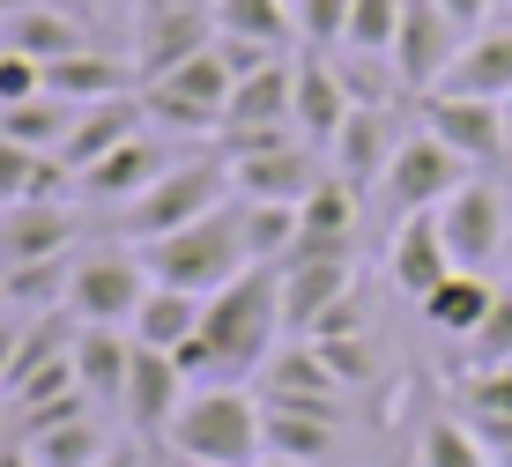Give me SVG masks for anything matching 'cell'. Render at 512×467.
<instances>
[{
  "label": "cell",
  "mask_w": 512,
  "mask_h": 467,
  "mask_svg": "<svg viewBox=\"0 0 512 467\" xmlns=\"http://www.w3.org/2000/svg\"><path fill=\"white\" fill-rule=\"evenodd\" d=\"M364 327H372V304H364V290H349V297L334 304V312H327L305 341H342V334H364Z\"/></svg>",
  "instance_id": "43"
},
{
  "label": "cell",
  "mask_w": 512,
  "mask_h": 467,
  "mask_svg": "<svg viewBox=\"0 0 512 467\" xmlns=\"http://www.w3.org/2000/svg\"><path fill=\"white\" fill-rule=\"evenodd\" d=\"M23 97H45V67L30 60V52L0 45V104H23Z\"/></svg>",
  "instance_id": "42"
},
{
  "label": "cell",
  "mask_w": 512,
  "mask_h": 467,
  "mask_svg": "<svg viewBox=\"0 0 512 467\" xmlns=\"http://www.w3.org/2000/svg\"><path fill=\"white\" fill-rule=\"evenodd\" d=\"M290 23L305 52H342L349 38V0H290Z\"/></svg>",
  "instance_id": "37"
},
{
  "label": "cell",
  "mask_w": 512,
  "mask_h": 467,
  "mask_svg": "<svg viewBox=\"0 0 512 467\" xmlns=\"http://www.w3.org/2000/svg\"><path fill=\"white\" fill-rule=\"evenodd\" d=\"M349 290H357V260H290L282 267V334L305 341Z\"/></svg>",
  "instance_id": "19"
},
{
  "label": "cell",
  "mask_w": 512,
  "mask_h": 467,
  "mask_svg": "<svg viewBox=\"0 0 512 467\" xmlns=\"http://www.w3.org/2000/svg\"><path fill=\"white\" fill-rule=\"evenodd\" d=\"M15 438V408H8V393H0V445Z\"/></svg>",
  "instance_id": "51"
},
{
  "label": "cell",
  "mask_w": 512,
  "mask_h": 467,
  "mask_svg": "<svg viewBox=\"0 0 512 467\" xmlns=\"http://www.w3.org/2000/svg\"><path fill=\"white\" fill-rule=\"evenodd\" d=\"M179 467H186V460H179Z\"/></svg>",
  "instance_id": "58"
},
{
  "label": "cell",
  "mask_w": 512,
  "mask_h": 467,
  "mask_svg": "<svg viewBox=\"0 0 512 467\" xmlns=\"http://www.w3.org/2000/svg\"><path fill=\"white\" fill-rule=\"evenodd\" d=\"M38 467H97L104 453H112V416H75V423H52L38 430V438H15Z\"/></svg>",
  "instance_id": "30"
},
{
  "label": "cell",
  "mask_w": 512,
  "mask_h": 467,
  "mask_svg": "<svg viewBox=\"0 0 512 467\" xmlns=\"http://www.w3.org/2000/svg\"><path fill=\"white\" fill-rule=\"evenodd\" d=\"M82 104H60V97H23V104H0V141H15V149L30 156H60L67 127H75Z\"/></svg>",
  "instance_id": "32"
},
{
  "label": "cell",
  "mask_w": 512,
  "mask_h": 467,
  "mask_svg": "<svg viewBox=\"0 0 512 467\" xmlns=\"http://www.w3.org/2000/svg\"><path fill=\"white\" fill-rule=\"evenodd\" d=\"M134 371V334L127 327H75V386L97 416H119Z\"/></svg>",
  "instance_id": "20"
},
{
  "label": "cell",
  "mask_w": 512,
  "mask_h": 467,
  "mask_svg": "<svg viewBox=\"0 0 512 467\" xmlns=\"http://www.w3.org/2000/svg\"><path fill=\"white\" fill-rule=\"evenodd\" d=\"M0 45L30 52L38 67H52V60H67V52H82V45H97V38H90L82 15H60V8H45V0H30V8H15L8 23H0Z\"/></svg>",
  "instance_id": "26"
},
{
  "label": "cell",
  "mask_w": 512,
  "mask_h": 467,
  "mask_svg": "<svg viewBox=\"0 0 512 467\" xmlns=\"http://www.w3.org/2000/svg\"><path fill=\"white\" fill-rule=\"evenodd\" d=\"M67 275H75V253H60V260H23V267H0V304H8V312H23V319L60 312V304H67Z\"/></svg>",
  "instance_id": "33"
},
{
  "label": "cell",
  "mask_w": 512,
  "mask_h": 467,
  "mask_svg": "<svg viewBox=\"0 0 512 467\" xmlns=\"http://www.w3.org/2000/svg\"><path fill=\"white\" fill-rule=\"evenodd\" d=\"M505 134H512V97H505Z\"/></svg>",
  "instance_id": "55"
},
{
  "label": "cell",
  "mask_w": 512,
  "mask_h": 467,
  "mask_svg": "<svg viewBox=\"0 0 512 467\" xmlns=\"http://www.w3.org/2000/svg\"><path fill=\"white\" fill-rule=\"evenodd\" d=\"M416 467H490V453L468 430V416H431L416 438Z\"/></svg>",
  "instance_id": "36"
},
{
  "label": "cell",
  "mask_w": 512,
  "mask_h": 467,
  "mask_svg": "<svg viewBox=\"0 0 512 467\" xmlns=\"http://www.w3.org/2000/svg\"><path fill=\"white\" fill-rule=\"evenodd\" d=\"M349 112H357V104H349V89H342V75H334V60H327V52H297V60H290V134L305 141V149L327 156Z\"/></svg>",
  "instance_id": "13"
},
{
  "label": "cell",
  "mask_w": 512,
  "mask_h": 467,
  "mask_svg": "<svg viewBox=\"0 0 512 467\" xmlns=\"http://www.w3.org/2000/svg\"><path fill=\"white\" fill-rule=\"evenodd\" d=\"M453 52H461V30L438 15V0H401V30H394V75L409 97H431L438 82H446V67H453Z\"/></svg>",
  "instance_id": "12"
},
{
  "label": "cell",
  "mask_w": 512,
  "mask_h": 467,
  "mask_svg": "<svg viewBox=\"0 0 512 467\" xmlns=\"http://www.w3.org/2000/svg\"><path fill=\"white\" fill-rule=\"evenodd\" d=\"M461 408H468V416H512V364L468 371V379H461Z\"/></svg>",
  "instance_id": "41"
},
{
  "label": "cell",
  "mask_w": 512,
  "mask_h": 467,
  "mask_svg": "<svg viewBox=\"0 0 512 467\" xmlns=\"http://www.w3.org/2000/svg\"><path fill=\"white\" fill-rule=\"evenodd\" d=\"M164 445L186 467H253L268 445H260V401L245 386H193L171 416Z\"/></svg>",
  "instance_id": "2"
},
{
  "label": "cell",
  "mask_w": 512,
  "mask_h": 467,
  "mask_svg": "<svg viewBox=\"0 0 512 467\" xmlns=\"http://www.w3.org/2000/svg\"><path fill=\"white\" fill-rule=\"evenodd\" d=\"M416 112H423V134H438L468 171H490V164H505V156H512L505 104H490V97H446V89H431Z\"/></svg>",
  "instance_id": "8"
},
{
  "label": "cell",
  "mask_w": 512,
  "mask_h": 467,
  "mask_svg": "<svg viewBox=\"0 0 512 467\" xmlns=\"http://www.w3.org/2000/svg\"><path fill=\"white\" fill-rule=\"evenodd\" d=\"M238 238H245V260L253 267H282L297 245V208L282 201H238Z\"/></svg>",
  "instance_id": "35"
},
{
  "label": "cell",
  "mask_w": 512,
  "mask_h": 467,
  "mask_svg": "<svg viewBox=\"0 0 512 467\" xmlns=\"http://www.w3.org/2000/svg\"><path fill=\"white\" fill-rule=\"evenodd\" d=\"M394 149H401L394 104H357V112L342 119V134H334V149H327V171L349 178V186H379L386 164H394Z\"/></svg>",
  "instance_id": "17"
},
{
  "label": "cell",
  "mask_w": 512,
  "mask_h": 467,
  "mask_svg": "<svg viewBox=\"0 0 512 467\" xmlns=\"http://www.w3.org/2000/svg\"><path fill=\"white\" fill-rule=\"evenodd\" d=\"M149 290L156 282H149V267H141L134 245H82L60 312L75 319V327H134V312H141Z\"/></svg>",
  "instance_id": "6"
},
{
  "label": "cell",
  "mask_w": 512,
  "mask_h": 467,
  "mask_svg": "<svg viewBox=\"0 0 512 467\" xmlns=\"http://www.w3.org/2000/svg\"><path fill=\"white\" fill-rule=\"evenodd\" d=\"M186 393H193L186 371L171 364L164 349H141V341H134V371H127V401H119V416H127V423L141 430V438H164Z\"/></svg>",
  "instance_id": "18"
},
{
  "label": "cell",
  "mask_w": 512,
  "mask_h": 467,
  "mask_svg": "<svg viewBox=\"0 0 512 467\" xmlns=\"http://www.w3.org/2000/svg\"><path fill=\"white\" fill-rule=\"evenodd\" d=\"M75 230H82V215L67 201H15L8 215H0V267L75 253Z\"/></svg>",
  "instance_id": "21"
},
{
  "label": "cell",
  "mask_w": 512,
  "mask_h": 467,
  "mask_svg": "<svg viewBox=\"0 0 512 467\" xmlns=\"http://www.w3.org/2000/svg\"><path fill=\"white\" fill-rule=\"evenodd\" d=\"M253 467H297V460H275V453H260V460H253Z\"/></svg>",
  "instance_id": "52"
},
{
  "label": "cell",
  "mask_w": 512,
  "mask_h": 467,
  "mask_svg": "<svg viewBox=\"0 0 512 467\" xmlns=\"http://www.w3.org/2000/svg\"><path fill=\"white\" fill-rule=\"evenodd\" d=\"M45 8H60V15H82V23H90V8H97V0H45Z\"/></svg>",
  "instance_id": "50"
},
{
  "label": "cell",
  "mask_w": 512,
  "mask_h": 467,
  "mask_svg": "<svg viewBox=\"0 0 512 467\" xmlns=\"http://www.w3.org/2000/svg\"><path fill=\"white\" fill-rule=\"evenodd\" d=\"M260 445H268L275 460H297V467H327L342 453V423L327 416H297V408H275L260 401Z\"/></svg>",
  "instance_id": "28"
},
{
  "label": "cell",
  "mask_w": 512,
  "mask_h": 467,
  "mask_svg": "<svg viewBox=\"0 0 512 467\" xmlns=\"http://www.w3.org/2000/svg\"><path fill=\"white\" fill-rule=\"evenodd\" d=\"M468 430L483 438L490 467H512V416H468Z\"/></svg>",
  "instance_id": "45"
},
{
  "label": "cell",
  "mask_w": 512,
  "mask_h": 467,
  "mask_svg": "<svg viewBox=\"0 0 512 467\" xmlns=\"http://www.w3.org/2000/svg\"><path fill=\"white\" fill-rule=\"evenodd\" d=\"M216 45V15L208 8H156L141 15V38H134V82H164L171 67H186L193 52Z\"/></svg>",
  "instance_id": "16"
},
{
  "label": "cell",
  "mask_w": 512,
  "mask_h": 467,
  "mask_svg": "<svg viewBox=\"0 0 512 467\" xmlns=\"http://www.w3.org/2000/svg\"><path fill=\"white\" fill-rule=\"evenodd\" d=\"M231 201V164L216 156H179L164 178H156L141 201L119 208V245H149V238H171V230L201 223V215H216Z\"/></svg>",
  "instance_id": "4"
},
{
  "label": "cell",
  "mask_w": 512,
  "mask_h": 467,
  "mask_svg": "<svg viewBox=\"0 0 512 467\" xmlns=\"http://www.w3.org/2000/svg\"><path fill=\"white\" fill-rule=\"evenodd\" d=\"M23 341V312H0V386H8V356Z\"/></svg>",
  "instance_id": "47"
},
{
  "label": "cell",
  "mask_w": 512,
  "mask_h": 467,
  "mask_svg": "<svg viewBox=\"0 0 512 467\" xmlns=\"http://www.w3.org/2000/svg\"><path fill=\"white\" fill-rule=\"evenodd\" d=\"M290 260H357V186L349 178H320V186L297 201V245ZM282 260V267H290Z\"/></svg>",
  "instance_id": "15"
},
{
  "label": "cell",
  "mask_w": 512,
  "mask_h": 467,
  "mask_svg": "<svg viewBox=\"0 0 512 467\" xmlns=\"http://www.w3.org/2000/svg\"><path fill=\"white\" fill-rule=\"evenodd\" d=\"M490 8H498V0H438V15H446V23L461 30V38H475V30H490Z\"/></svg>",
  "instance_id": "46"
},
{
  "label": "cell",
  "mask_w": 512,
  "mask_h": 467,
  "mask_svg": "<svg viewBox=\"0 0 512 467\" xmlns=\"http://www.w3.org/2000/svg\"><path fill=\"white\" fill-rule=\"evenodd\" d=\"M30 171H38V156L15 149V141H0V208H15L30 193Z\"/></svg>",
  "instance_id": "44"
},
{
  "label": "cell",
  "mask_w": 512,
  "mask_h": 467,
  "mask_svg": "<svg viewBox=\"0 0 512 467\" xmlns=\"http://www.w3.org/2000/svg\"><path fill=\"white\" fill-rule=\"evenodd\" d=\"M431 215H438V238H446L453 267L490 275L498 260H512V208H505V193L490 186V178H461Z\"/></svg>",
  "instance_id": "7"
},
{
  "label": "cell",
  "mask_w": 512,
  "mask_h": 467,
  "mask_svg": "<svg viewBox=\"0 0 512 467\" xmlns=\"http://www.w3.org/2000/svg\"><path fill=\"white\" fill-rule=\"evenodd\" d=\"M15 8H30V0H0V23H8V15H15Z\"/></svg>",
  "instance_id": "53"
},
{
  "label": "cell",
  "mask_w": 512,
  "mask_h": 467,
  "mask_svg": "<svg viewBox=\"0 0 512 467\" xmlns=\"http://www.w3.org/2000/svg\"><path fill=\"white\" fill-rule=\"evenodd\" d=\"M490 304H498V282H490V275H468V267H453V275L438 282V290L423 297L416 312H423V327H431V334L475 341V327L490 319Z\"/></svg>",
  "instance_id": "27"
},
{
  "label": "cell",
  "mask_w": 512,
  "mask_h": 467,
  "mask_svg": "<svg viewBox=\"0 0 512 467\" xmlns=\"http://www.w3.org/2000/svg\"><path fill=\"white\" fill-rule=\"evenodd\" d=\"M282 349V267H245L201 304V334L171 349V364L201 386H238Z\"/></svg>",
  "instance_id": "1"
},
{
  "label": "cell",
  "mask_w": 512,
  "mask_h": 467,
  "mask_svg": "<svg viewBox=\"0 0 512 467\" xmlns=\"http://www.w3.org/2000/svg\"><path fill=\"white\" fill-rule=\"evenodd\" d=\"M468 356H475V371H490V364H512V282H498V304H490V319L475 327Z\"/></svg>",
  "instance_id": "39"
},
{
  "label": "cell",
  "mask_w": 512,
  "mask_h": 467,
  "mask_svg": "<svg viewBox=\"0 0 512 467\" xmlns=\"http://www.w3.org/2000/svg\"><path fill=\"white\" fill-rule=\"evenodd\" d=\"M312 349L327 356V371L342 379L349 393L357 386H372V371H379V356H372V334H342V341H312Z\"/></svg>",
  "instance_id": "40"
},
{
  "label": "cell",
  "mask_w": 512,
  "mask_h": 467,
  "mask_svg": "<svg viewBox=\"0 0 512 467\" xmlns=\"http://www.w3.org/2000/svg\"><path fill=\"white\" fill-rule=\"evenodd\" d=\"M97 8H112V0H97Z\"/></svg>",
  "instance_id": "56"
},
{
  "label": "cell",
  "mask_w": 512,
  "mask_h": 467,
  "mask_svg": "<svg viewBox=\"0 0 512 467\" xmlns=\"http://www.w3.org/2000/svg\"><path fill=\"white\" fill-rule=\"evenodd\" d=\"M260 386H268V401H275V408H297V416H327V423H342V401H349V386L327 371V356L312 349V341H290V349H275L268 364H260Z\"/></svg>",
  "instance_id": "14"
},
{
  "label": "cell",
  "mask_w": 512,
  "mask_h": 467,
  "mask_svg": "<svg viewBox=\"0 0 512 467\" xmlns=\"http://www.w3.org/2000/svg\"><path fill=\"white\" fill-rule=\"evenodd\" d=\"M141 127H149L141 89H127V97H104V104H82L75 127H67V141H60V164H67V171H90L97 156H112L119 141H134Z\"/></svg>",
  "instance_id": "22"
},
{
  "label": "cell",
  "mask_w": 512,
  "mask_h": 467,
  "mask_svg": "<svg viewBox=\"0 0 512 467\" xmlns=\"http://www.w3.org/2000/svg\"><path fill=\"white\" fill-rule=\"evenodd\" d=\"M127 89H141L134 60H112L97 45H82V52L45 67V97H60V104H104V97H127Z\"/></svg>",
  "instance_id": "25"
},
{
  "label": "cell",
  "mask_w": 512,
  "mask_h": 467,
  "mask_svg": "<svg viewBox=\"0 0 512 467\" xmlns=\"http://www.w3.org/2000/svg\"><path fill=\"white\" fill-rule=\"evenodd\" d=\"M216 38H245V45H268L282 52L297 38V23H290V0H216Z\"/></svg>",
  "instance_id": "34"
},
{
  "label": "cell",
  "mask_w": 512,
  "mask_h": 467,
  "mask_svg": "<svg viewBox=\"0 0 512 467\" xmlns=\"http://www.w3.org/2000/svg\"><path fill=\"white\" fill-rule=\"evenodd\" d=\"M0 467H38V460H30V453H23V445H15V438H8V445H0Z\"/></svg>",
  "instance_id": "49"
},
{
  "label": "cell",
  "mask_w": 512,
  "mask_h": 467,
  "mask_svg": "<svg viewBox=\"0 0 512 467\" xmlns=\"http://www.w3.org/2000/svg\"><path fill=\"white\" fill-rule=\"evenodd\" d=\"M201 304L208 297H193V290H149V297H141V312H134V341H141V349H186V341L193 334H201Z\"/></svg>",
  "instance_id": "31"
},
{
  "label": "cell",
  "mask_w": 512,
  "mask_h": 467,
  "mask_svg": "<svg viewBox=\"0 0 512 467\" xmlns=\"http://www.w3.org/2000/svg\"><path fill=\"white\" fill-rule=\"evenodd\" d=\"M505 8H512V0H505Z\"/></svg>",
  "instance_id": "57"
},
{
  "label": "cell",
  "mask_w": 512,
  "mask_h": 467,
  "mask_svg": "<svg viewBox=\"0 0 512 467\" xmlns=\"http://www.w3.org/2000/svg\"><path fill=\"white\" fill-rule=\"evenodd\" d=\"M386 467H416V453H401V460H386Z\"/></svg>",
  "instance_id": "54"
},
{
  "label": "cell",
  "mask_w": 512,
  "mask_h": 467,
  "mask_svg": "<svg viewBox=\"0 0 512 467\" xmlns=\"http://www.w3.org/2000/svg\"><path fill=\"white\" fill-rule=\"evenodd\" d=\"M461 178H468V164L438 134H401V149H394V164H386L379 193H386V208H394V215H431Z\"/></svg>",
  "instance_id": "10"
},
{
  "label": "cell",
  "mask_w": 512,
  "mask_h": 467,
  "mask_svg": "<svg viewBox=\"0 0 512 467\" xmlns=\"http://www.w3.org/2000/svg\"><path fill=\"white\" fill-rule=\"evenodd\" d=\"M223 164H231V193L238 201H282V208H297L327 178V156L305 149L297 134L268 141V149H245V156H223Z\"/></svg>",
  "instance_id": "11"
},
{
  "label": "cell",
  "mask_w": 512,
  "mask_h": 467,
  "mask_svg": "<svg viewBox=\"0 0 512 467\" xmlns=\"http://www.w3.org/2000/svg\"><path fill=\"white\" fill-rule=\"evenodd\" d=\"M386 275H394V290L416 297V304L453 275V253H446V238H438V215H401L394 253H386Z\"/></svg>",
  "instance_id": "24"
},
{
  "label": "cell",
  "mask_w": 512,
  "mask_h": 467,
  "mask_svg": "<svg viewBox=\"0 0 512 467\" xmlns=\"http://www.w3.org/2000/svg\"><path fill=\"white\" fill-rule=\"evenodd\" d=\"M290 127V60H268L260 75L231 82V112H223V134H268ZM216 134V141H223Z\"/></svg>",
  "instance_id": "29"
},
{
  "label": "cell",
  "mask_w": 512,
  "mask_h": 467,
  "mask_svg": "<svg viewBox=\"0 0 512 467\" xmlns=\"http://www.w3.org/2000/svg\"><path fill=\"white\" fill-rule=\"evenodd\" d=\"M97 467H149V453H141V445H112Z\"/></svg>",
  "instance_id": "48"
},
{
  "label": "cell",
  "mask_w": 512,
  "mask_h": 467,
  "mask_svg": "<svg viewBox=\"0 0 512 467\" xmlns=\"http://www.w3.org/2000/svg\"><path fill=\"white\" fill-rule=\"evenodd\" d=\"M141 104H149V127L171 134V141H201V134H223V112H231V67L223 52H193L186 67H171L164 82H141Z\"/></svg>",
  "instance_id": "5"
},
{
  "label": "cell",
  "mask_w": 512,
  "mask_h": 467,
  "mask_svg": "<svg viewBox=\"0 0 512 467\" xmlns=\"http://www.w3.org/2000/svg\"><path fill=\"white\" fill-rule=\"evenodd\" d=\"M134 253H141L156 290H193V297H216L223 282H238L245 267H253L245 260V238H238V208H216V215H201V223L171 230V238L134 245Z\"/></svg>",
  "instance_id": "3"
},
{
  "label": "cell",
  "mask_w": 512,
  "mask_h": 467,
  "mask_svg": "<svg viewBox=\"0 0 512 467\" xmlns=\"http://www.w3.org/2000/svg\"><path fill=\"white\" fill-rule=\"evenodd\" d=\"M446 97H490V104H505L512 97V23H490V30H475V38H461V52H453V67H446Z\"/></svg>",
  "instance_id": "23"
},
{
  "label": "cell",
  "mask_w": 512,
  "mask_h": 467,
  "mask_svg": "<svg viewBox=\"0 0 512 467\" xmlns=\"http://www.w3.org/2000/svg\"><path fill=\"white\" fill-rule=\"evenodd\" d=\"M394 30H401V0H349V38L342 52H394Z\"/></svg>",
  "instance_id": "38"
},
{
  "label": "cell",
  "mask_w": 512,
  "mask_h": 467,
  "mask_svg": "<svg viewBox=\"0 0 512 467\" xmlns=\"http://www.w3.org/2000/svg\"><path fill=\"white\" fill-rule=\"evenodd\" d=\"M171 164H179V149H171L156 127H141L134 141H119L112 156H97L90 171H75V201H90V208H127V201H141V193H149Z\"/></svg>",
  "instance_id": "9"
}]
</instances>
